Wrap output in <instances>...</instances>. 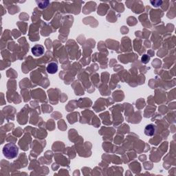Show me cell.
Listing matches in <instances>:
<instances>
[{
  "label": "cell",
  "instance_id": "6da1fadb",
  "mask_svg": "<svg viewBox=\"0 0 176 176\" xmlns=\"http://www.w3.org/2000/svg\"><path fill=\"white\" fill-rule=\"evenodd\" d=\"M2 152L6 158L12 160L17 157L19 148L14 143H8L4 145Z\"/></svg>",
  "mask_w": 176,
  "mask_h": 176
},
{
  "label": "cell",
  "instance_id": "7a4b0ae2",
  "mask_svg": "<svg viewBox=\"0 0 176 176\" xmlns=\"http://www.w3.org/2000/svg\"><path fill=\"white\" fill-rule=\"evenodd\" d=\"M32 53H33L34 57H41L45 53V48L42 45L37 44L35 46H34L31 49Z\"/></svg>",
  "mask_w": 176,
  "mask_h": 176
},
{
  "label": "cell",
  "instance_id": "3957f363",
  "mask_svg": "<svg viewBox=\"0 0 176 176\" xmlns=\"http://www.w3.org/2000/svg\"><path fill=\"white\" fill-rule=\"evenodd\" d=\"M156 127L153 124H149L146 125L145 129V134L147 136H153L155 134Z\"/></svg>",
  "mask_w": 176,
  "mask_h": 176
},
{
  "label": "cell",
  "instance_id": "277c9868",
  "mask_svg": "<svg viewBox=\"0 0 176 176\" xmlns=\"http://www.w3.org/2000/svg\"><path fill=\"white\" fill-rule=\"evenodd\" d=\"M46 70L48 73L50 74H54L57 72L58 71V65L57 63L55 62H51L48 63V65H47Z\"/></svg>",
  "mask_w": 176,
  "mask_h": 176
},
{
  "label": "cell",
  "instance_id": "5b68a950",
  "mask_svg": "<svg viewBox=\"0 0 176 176\" xmlns=\"http://www.w3.org/2000/svg\"><path fill=\"white\" fill-rule=\"evenodd\" d=\"M149 59H150V58H149V57L148 55H144L143 57H142V62L143 63H147L149 62Z\"/></svg>",
  "mask_w": 176,
  "mask_h": 176
},
{
  "label": "cell",
  "instance_id": "8992f818",
  "mask_svg": "<svg viewBox=\"0 0 176 176\" xmlns=\"http://www.w3.org/2000/svg\"><path fill=\"white\" fill-rule=\"evenodd\" d=\"M162 2L160 1H158V2H155L154 3H151V4H153V6H160V5L162 4Z\"/></svg>",
  "mask_w": 176,
  "mask_h": 176
}]
</instances>
